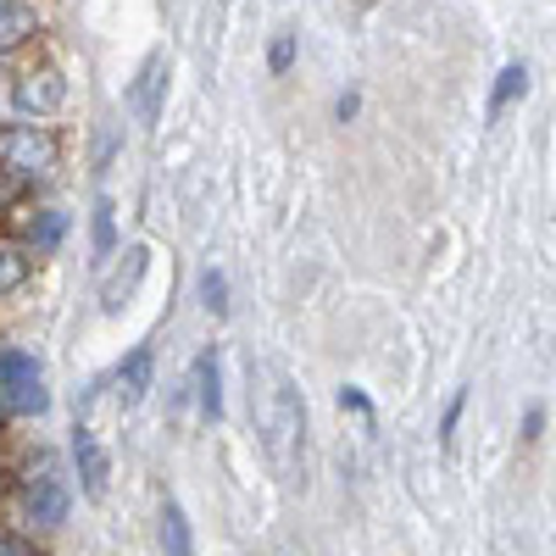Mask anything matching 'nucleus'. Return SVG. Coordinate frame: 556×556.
<instances>
[{
	"label": "nucleus",
	"mask_w": 556,
	"mask_h": 556,
	"mask_svg": "<svg viewBox=\"0 0 556 556\" xmlns=\"http://www.w3.org/2000/svg\"><path fill=\"white\" fill-rule=\"evenodd\" d=\"M340 406H351V412H362V417H374V401H367L356 384H345V390H340Z\"/></svg>",
	"instance_id": "21"
},
{
	"label": "nucleus",
	"mask_w": 556,
	"mask_h": 556,
	"mask_svg": "<svg viewBox=\"0 0 556 556\" xmlns=\"http://www.w3.org/2000/svg\"><path fill=\"white\" fill-rule=\"evenodd\" d=\"M62 235H67V217H62V212H39V217L28 223V240H34V251H51Z\"/></svg>",
	"instance_id": "15"
},
{
	"label": "nucleus",
	"mask_w": 556,
	"mask_h": 556,
	"mask_svg": "<svg viewBox=\"0 0 556 556\" xmlns=\"http://www.w3.org/2000/svg\"><path fill=\"white\" fill-rule=\"evenodd\" d=\"M56 167V139L34 128V123H12L0 128V173L12 178H45Z\"/></svg>",
	"instance_id": "2"
},
{
	"label": "nucleus",
	"mask_w": 556,
	"mask_h": 556,
	"mask_svg": "<svg viewBox=\"0 0 556 556\" xmlns=\"http://www.w3.org/2000/svg\"><path fill=\"white\" fill-rule=\"evenodd\" d=\"M112 212H117V206L101 195V201H96V256H112V251H117V217H112Z\"/></svg>",
	"instance_id": "16"
},
{
	"label": "nucleus",
	"mask_w": 556,
	"mask_h": 556,
	"mask_svg": "<svg viewBox=\"0 0 556 556\" xmlns=\"http://www.w3.org/2000/svg\"><path fill=\"white\" fill-rule=\"evenodd\" d=\"M28 285V256L17 245H0V295H12Z\"/></svg>",
	"instance_id": "14"
},
{
	"label": "nucleus",
	"mask_w": 556,
	"mask_h": 556,
	"mask_svg": "<svg viewBox=\"0 0 556 556\" xmlns=\"http://www.w3.org/2000/svg\"><path fill=\"white\" fill-rule=\"evenodd\" d=\"M0 401H7L12 412H34V417L51 406L45 374H39V362L28 351H0Z\"/></svg>",
	"instance_id": "3"
},
{
	"label": "nucleus",
	"mask_w": 556,
	"mask_h": 556,
	"mask_svg": "<svg viewBox=\"0 0 556 556\" xmlns=\"http://www.w3.org/2000/svg\"><path fill=\"white\" fill-rule=\"evenodd\" d=\"M67 513H73V490H67L56 473H39V479H28L23 518H28L34 529H62V523H67Z\"/></svg>",
	"instance_id": "4"
},
{
	"label": "nucleus",
	"mask_w": 556,
	"mask_h": 556,
	"mask_svg": "<svg viewBox=\"0 0 556 556\" xmlns=\"http://www.w3.org/2000/svg\"><path fill=\"white\" fill-rule=\"evenodd\" d=\"M0 495H7V473H0Z\"/></svg>",
	"instance_id": "24"
},
{
	"label": "nucleus",
	"mask_w": 556,
	"mask_h": 556,
	"mask_svg": "<svg viewBox=\"0 0 556 556\" xmlns=\"http://www.w3.org/2000/svg\"><path fill=\"white\" fill-rule=\"evenodd\" d=\"M162 96H167V51H151L146 67H139V78H134V89H128L139 123H156L162 117Z\"/></svg>",
	"instance_id": "6"
},
{
	"label": "nucleus",
	"mask_w": 556,
	"mask_h": 556,
	"mask_svg": "<svg viewBox=\"0 0 556 556\" xmlns=\"http://www.w3.org/2000/svg\"><path fill=\"white\" fill-rule=\"evenodd\" d=\"M162 545H167V556H190V523H184L173 501L162 506Z\"/></svg>",
	"instance_id": "13"
},
{
	"label": "nucleus",
	"mask_w": 556,
	"mask_h": 556,
	"mask_svg": "<svg viewBox=\"0 0 556 556\" xmlns=\"http://www.w3.org/2000/svg\"><path fill=\"white\" fill-rule=\"evenodd\" d=\"M201 301H206V312H212V317H223V312H228V278H223L217 267H206V273H201Z\"/></svg>",
	"instance_id": "17"
},
{
	"label": "nucleus",
	"mask_w": 556,
	"mask_h": 556,
	"mask_svg": "<svg viewBox=\"0 0 556 556\" xmlns=\"http://www.w3.org/2000/svg\"><path fill=\"white\" fill-rule=\"evenodd\" d=\"M0 556H34V540L28 534H0Z\"/></svg>",
	"instance_id": "20"
},
{
	"label": "nucleus",
	"mask_w": 556,
	"mask_h": 556,
	"mask_svg": "<svg viewBox=\"0 0 556 556\" xmlns=\"http://www.w3.org/2000/svg\"><path fill=\"white\" fill-rule=\"evenodd\" d=\"M67 101V78L62 73H23L12 84V106L23 117H45V112H56Z\"/></svg>",
	"instance_id": "5"
},
{
	"label": "nucleus",
	"mask_w": 556,
	"mask_h": 556,
	"mask_svg": "<svg viewBox=\"0 0 556 556\" xmlns=\"http://www.w3.org/2000/svg\"><path fill=\"white\" fill-rule=\"evenodd\" d=\"M251 412L262 424L273 468L295 484L301 479V451H306V406H301V390L290 384L285 367H251Z\"/></svg>",
	"instance_id": "1"
},
{
	"label": "nucleus",
	"mask_w": 556,
	"mask_h": 556,
	"mask_svg": "<svg viewBox=\"0 0 556 556\" xmlns=\"http://www.w3.org/2000/svg\"><path fill=\"white\" fill-rule=\"evenodd\" d=\"M146 267H151V251H146V245H134V251H128V278L117 273L112 285H106V312H123V306H128V295H134L139 278H146Z\"/></svg>",
	"instance_id": "12"
},
{
	"label": "nucleus",
	"mask_w": 556,
	"mask_h": 556,
	"mask_svg": "<svg viewBox=\"0 0 556 556\" xmlns=\"http://www.w3.org/2000/svg\"><path fill=\"white\" fill-rule=\"evenodd\" d=\"M356 112H362V96H356V89H345V96L334 101V117H340V123H351Z\"/></svg>",
	"instance_id": "23"
},
{
	"label": "nucleus",
	"mask_w": 556,
	"mask_h": 556,
	"mask_svg": "<svg viewBox=\"0 0 556 556\" xmlns=\"http://www.w3.org/2000/svg\"><path fill=\"white\" fill-rule=\"evenodd\" d=\"M73 462H78L84 495H89V501H101V495H106V479H112V462H106L96 429H78V434H73Z\"/></svg>",
	"instance_id": "7"
},
{
	"label": "nucleus",
	"mask_w": 556,
	"mask_h": 556,
	"mask_svg": "<svg viewBox=\"0 0 556 556\" xmlns=\"http://www.w3.org/2000/svg\"><path fill=\"white\" fill-rule=\"evenodd\" d=\"M151 374H156V351L151 345H134L128 362L117 367V401L123 406H139V401H146V390H151Z\"/></svg>",
	"instance_id": "8"
},
{
	"label": "nucleus",
	"mask_w": 556,
	"mask_h": 556,
	"mask_svg": "<svg viewBox=\"0 0 556 556\" xmlns=\"http://www.w3.org/2000/svg\"><path fill=\"white\" fill-rule=\"evenodd\" d=\"M545 434V406H529L523 412V440H540Z\"/></svg>",
	"instance_id": "22"
},
{
	"label": "nucleus",
	"mask_w": 556,
	"mask_h": 556,
	"mask_svg": "<svg viewBox=\"0 0 556 556\" xmlns=\"http://www.w3.org/2000/svg\"><path fill=\"white\" fill-rule=\"evenodd\" d=\"M462 406H468V390H456V395H451V406H445V417H440V445H445V451L456 445V424H462Z\"/></svg>",
	"instance_id": "19"
},
{
	"label": "nucleus",
	"mask_w": 556,
	"mask_h": 556,
	"mask_svg": "<svg viewBox=\"0 0 556 556\" xmlns=\"http://www.w3.org/2000/svg\"><path fill=\"white\" fill-rule=\"evenodd\" d=\"M195 401L206 424H223V374H217V351L195 356Z\"/></svg>",
	"instance_id": "10"
},
{
	"label": "nucleus",
	"mask_w": 556,
	"mask_h": 556,
	"mask_svg": "<svg viewBox=\"0 0 556 556\" xmlns=\"http://www.w3.org/2000/svg\"><path fill=\"white\" fill-rule=\"evenodd\" d=\"M267 67H273L278 78H285V73L295 67V34H278V39H273V51H267Z\"/></svg>",
	"instance_id": "18"
},
{
	"label": "nucleus",
	"mask_w": 556,
	"mask_h": 556,
	"mask_svg": "<svg viewBox=\"0 0 556 556\" xmlns=\"http://www.w3.org/2000/svg\"><path fill=\"white\" fill-rule=\"evenodd\" d=\"M34 34H39V12L23 7V0H0V56L28 45Z\"/></svg>",
	"instance_id": "9"
},
{
	"label": "nucleus",
	"mask_w": 556,
	"mask_h": 556,
	"mask_svg": "<svg viewBox=\"0 0 556 556\" xmlns=\"http://www.w3.org/2000/svg\"><path fill=\"white\" fill-rule=\"evenodd\" d=\"M523 96H529V67H523V62H506V67L495 73V89H490V123L506 117V106H518Z\"/></svg>",
	"instance_id": "11"
}]
</instances>
